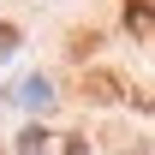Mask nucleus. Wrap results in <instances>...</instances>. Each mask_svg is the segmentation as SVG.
Masks as SVG:
<instances>
[{
	"mask_svg": "<svg viewBox=\"0 0 155 155\" xmlns=\"http://www.w3.org/2000/svg\"><path fill=\"white\" fill-rule=\"evenodd\" d=\"M84 96H90V101H119V96H125V78H119V72H90V78H84Z\"/></svg>",
	"mask_w": 155,
	"mask_h": 155,
	"instance_id": "nucleus-1",
	"label": "nucleus"
},
{
	"mask_svg": "<svg viewBox=\"0 0 155 155\" xmlns=\"http://www.w3.org/2000/svg\"><path fill=\"white\" fill-rule=\"evenodd\" d=\"M66 155H90V143H78V137H66Z\"/></svg>",
	"mask_w": 155,
	"mask_h": 155,
	"instance_id": "nucleus-5",
	"label": "nucleus"
},
{
	"mask_svg": "<svg viewBox=\"0 0 155 155\" xmlns=\"http://www.w3.org/2000/svg\"><path fill=\"white\" fill-rule=\"evenodd\" d=\"M42 143H48L42 131H24V137H18V149H24V155H42Z\"/></svg>",
	"mask_w": 155,
	"mask_h": 155,
	"instance_id": "nucleus-4",
	"label": "nucleus"
},
{
	"mask_svg": "<svg viewBox=\"0 0 155 155\" xmlns=\"http://www.w3.org/2000/svg\"><path fill=\"white\" fill-rule=\"evenodd\" d=\"M125 24L131 30H149L155 24V0H125Z\"/></svg>",
	"mask_w": 155,
	"mask_h": 155,
	"instance_id": "nucleus-3",
	"label": "nucleus"
},
{
	"mask_svg": "<svg viewBox=\"0 0 155 155\" xmlns=\"http://www.w3.org/2000/svg\"><path fill=\"white\" fill-rule=\"evenodd\" d=\"M12 101H18V107H48L54 90H48V78H18V84H12Z\"/></svg>",
	"mask_w": 155,
	"mask_h": 155,
	"instance_id": "nucleus-2",
	"label": "nucleus"
}]
</instances>
